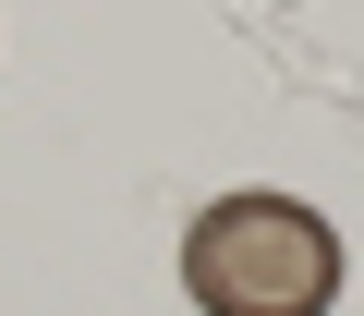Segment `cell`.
Returning a JSON list of instances; mask_svg holds the SVG:
<instances>
[{
    "mask_svg": "<svg viewBox=\"0 0 364 316\" xmlns=\"http://www.w3.org/2000/svg\"><path fill=\"white\" fill-rule=\"evenodd\" d=\"M182 292L207 316H328L340 304V243L291 195H219L182 231Z\"/></svg>",
    "mask_w": 364,
    "mask_h": 316,
    "instance_id": "obj_1",
    "label": "cell"
}]
</instances>
